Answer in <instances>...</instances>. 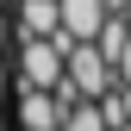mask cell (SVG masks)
I'll return each instance as SVG.
<instances>
[{
    "mask_svg": "<svg viewBox=\"0 0 131 131\" xmlns=\"http://www.w3.org/2000/svg\"><path fill=\"white\" fill-rule=\"evenodd\" d=\"M112 75H119V81H125V88H131V38H125V50H119V56H112Z\"/></svg>",
    "mask_w": 131,
    "mask_h": 131,
    "instance_id": "cell-7",
    "label": "cell"
},
{
    "mask_svg": "<svg viewBox=\"0 0 131 131\" xmlns=\"http://www.w3.org/2000/svg\"><path fill=\"white\" fill-rule=\"evenodd\" d=\"M119 19H125V25H131V0H125V6H119Z\"/></svg>",
    "mask_w": 131,
    "mask_h": 131,
    "instance_id": "cell-11",
    "label": "cell"
},
{
    "mask_svg": "<svg viewBox=\"0 0 131 131\" xmlns=\"http://www.w3.org/2000/svg\"><path fill=\"white\" fill-rule=\"evenodd\" d=\"M0 131H6V112H0Z\"/></svg>",
    "mask_w": 131,
    "mask_h": 131,
    "instance_id": "cell-12",
    "label": "cell"
},
{
    "mask_svg": "<svg viewBox=\"0 0 131 131\" xmlns=\"http://www.w3.org/2000/svg\"><path fill=\"white\" fill-rule=\"evenodd\" d=\"M119 106H125V125H131V88L119 81Z\"/></svg>",
    "mask_w": 131,
    "mask_h": 131,
    "instance_id": "cell-9",
    "label": "cell"
},
{
    "mask_svg": "<svg viewBox=\"0 0 131 131\" xmlns=\"http://www.w3.org/2000/svg\"><path fill=\"white\" fill-rule=\"evenodd\" d=\"M0 13H6V0H0Z\"/></svg>",
    "mask_w": 131,
    "mask_h": 131,
    "instance_id": "cell-13",
    "label": "cell"
},
{
    "mask_svg": "<svg viewBox=\"0 0 131 131\" xmlns=\"http://www.w3.org/2000/svg\"><path fill=\"white\" fill-rule=\"evenodd\" d=\"M13 25H19V38H50V31L62 25V13H56V0H19Z\"/></svg>",
    "mask_w": 131,
    "mask_h": 131,
    "instance_id": "cell-5",
    "label": "cell"
},
{
    "mask_svg": "<svg viewBox=\"0 0 131 131\" xmlns=\"http://www.w3.org/2000/svg\"><path fill=\"white\" fill-rule=\"evenodd\" d=\"M62 81H69L81 100H100L119 75H112V62L100 56V44H94V38H81V44H69V56H62Z\"/></svg>",
    "mask_w": 131,
    "mask_h": 131,
    "instance_id": "cell-1",
    "label": "cell"
},
{
    "mask_svg": "<svg viewBox=\"0 0 131 131\" xmlns=\"http://www.w3.org/2000/svg\"><path fill=\"white\" fill-rule=\"evenodd\" d=\"M6 38H13V19H6V13H0V50H6Z\"/></svg>",
    "mask_w": 131,
    "mask_h": 131,
    "instance_id": "cell-10",
    "label": "cell"
},
{
    "mask_svg": "<svg viewBox=\"0 0 131 131\" xmlns=\"http://www.w3.org/2000/svg\"><path fill=\"white\" fill-rule=\"evenodd\" d=\"M56 131H112V125H106L100 100H75L69 112H62V125H56Z\"/></svg>",
    "mask_w": 131,
    "mask_h": 131,
    "instance_id": "cell-6",
    "label": "cell"
},
{
    "mask_svg": "<svg viewBox=\"0 0 131 131\" xmlns=\"http://www.w3.org/2000/svg\"><path fill=\"white\" fill-rule=\"evenodd\" d=\"M56 13H62V31H69V38H94L112 6L106 0H56Z\"/></svg>",
    "mask_w": 131,
    "mask_h": 131,
    "instance_id": "cell-4",
    "label": "cell"
},
{
    "mask_svg": "<svg viewBox=\"0 0 131 131\" xmlns=\"http://www.w3.org/2000/svg\"><path fill=\"white\" fill-rule=\"evenodd\" d=\"M13 75H19V88H56L62 81V44L56 38H19Z\"/></svg>",
    "mask_w": 131,
    "mask_h": 131,
    "instance_id": "cell-2",
    "label": "cell"
},
{
    "mask_svg": "<svg viewBox=\"0 0 131 131\" xmlns=\"http://www.w3.org/2000/svg\"><path fill=\"white\" fill-rule=\"evenodd\" d=\"M6 88H13V69H6V50H0V100H6Z\"/></svg>",
    "mask_w": 131,
    "mask_h": 131,
    "instance_id": "cell-8",
    "label": "cell"
},
{
    "mask_svg": "<svg viewBox=\"0 0 131 131\" xmlns=\"http://www.w3.org/2000/svg\"><path fill=\"white\" fill-rule=\"evenodd\" d=\"M62 106L56 88H19V131H56L62 125Z\"/></svg>",
    "mask_w": 131,
    "mask_h": 131,
    "instance_id": "cell-3",
    "label": "cell"
}]
</instances>
